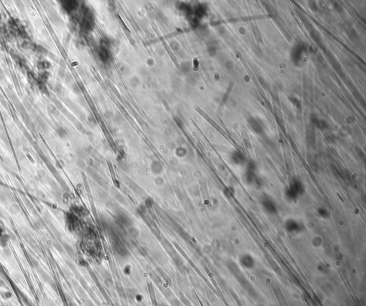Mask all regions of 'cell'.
Wrapping results in <instances>:
<instances>
[{
	"mask_svg": "<svg viewBox=\"0 0 366 306\" xmlns=\"http://www.w3.org/2000/svg\"><path fill=\"white\" fill-rule=\"evenodd\" d=\"M304 192V185L299 180L293 179L290 182L285 190V197L287 201L295 202Z\"/></svg>",
	"mask_w": 366,
	"mask_h": 306,
	"instance_id": "obj_1",
	"label": "cell"
},
{
	"mask_svg": "<svg viewBox=\"0 0 366 306\" xmlns=\"http://www.w3.org/2000/svg\"><path fill=\"white\" fill-rule=\"evenodd\" d=\"M305 47H304V43L299 44L298 45H296L293 49H292V52H291V56L292 59L295 63H298L301 58L303 57V54L305 50Z\"/></svg>",
	"mask_w": 366,
	"mask_h": 306,
	"instance_id": "obj_2",
	"label": "cell"
},
{
	"mask_svg": "<svg viewBox=\"0 0 366 306\" xmlns=\"http://www.w3.org/2000/svg\"><path fill=\"white\" fill-rule=\"evenodd\" d=\"M248 122L251 130L255 133L257 134V135H262L263 133V127H262L260 122H259L258 119L255 118V117H250L248 119Z\"/></svg>",
	"mask_w": 366,
	"mask_h": 306,
	"instance_id": "obj_3",
	"label": "cell"
},
{
	"mask_svg": "<svg viewBox=\"0 0 366 306\" xmlns=\"http://www.w3.org/2000/svg\"><path fill=\"white\" fill-rule=\"evenodd\" d=\"M260 203L261 205H262V208L264 209L266 213H268V214H275L277 213V209L275 205H274L273 202L268 198H263L262 200H260Z\"/></svg>",
	"mask_w": 366,
	"mask_h": 306,
	"instance_id": "obj_4",
	"label": "cell"
},
{
	"mask_svg": "<svg viewBox=\"0 0 366 306\" xmlns=\"http://www.w3.org/2000/svg\"><path fill=\"white\" fill-rule=\"evenodd\" d=\"M230 159H231L232 163L236 165H242L245 162L244 157L238 150H235L232 152L231 155H230Z\"/></svg>",
	"mask_w": 366,
	"mask_h": 306,
	"instance_id": "obj_5",
	"label": "cell"
},
{
	"mask_svg": "<svg viewBox=\"0 0 366 306\" xmlns=\"http://www.w3.org/2000/svg\"><path fill=\"white\" fill-rule=\"evenodd\" d=\"M243 180L245 183L247 185H252L255 180V178L252 173V170L251 167H248L245 171L244 175H243Z\"/></svg>",
	"mask_w": 366,
	"mask_h": 306,
	"instance_id": "obj_6",
	"label": "cell"
},
{
	"mask_svg": "<svg viewBox=\"0 0 366 306\" xmlns=\"http://www.w3.org/2000/svg\"><path fill=\"white\" fill-rule=\"evenodd\" d=\"M310 120H311L312 123L316 125L319 130H324L325 129H327V123L326 122V121H325L324 119H318L315 114H312L311 117H310Z\"/></svg>",
	"mask_w": 366,
	"mask_h": 306,
	"instance_id": "obj_7",
	"label": "cell"
},
{
	"mask_svg": "<svg viewBox=\"0 0 366 306\" xmlns=\"http://www.w3.org/2000/svg\"><path fill=\"white\" fill-rule=\"evenodd\" d=\"M285 224L287 228L291 231H297L302 227L301 223L293 219H288L286 221Z\"/></svg>",
	"mask_w": 366,
	"mask_h": 306,
	"instance_id": "obj_8",
	"label": "cell"
},
{
	"mask_svg": "<svg viewBox=\"0 0 366 306\" xmlns=\"http://www.w3.org/2000/svg\"><path fill=\"white\" fill-rule=\"evenodd\" d=\"M317 213H318V216L321 217V218H324V219H327V218H328L330 215V212L328 211V210L326 209L325 208H324V207H320V208L318 209Z\"/></svg>",
	"mask_w": 366,
	"mask_h": 306,
	"instance_id": "obj_9",
	"label": "cell"
},
{
	"mask_svg": "<svg viewBox=\"0 0 366 306\" xmlns=\"http://www.w3.org/2000/svg\"><path fill=\"white\" fill-rule=\"evenodd\" d=\"M227 64H228V65H227V67L228 68V69H233L234 64H233V62H231V61H227Z\"/></svg>",
	"mask_w": 366,
	"mask_h": 306,
	"instance_id": "obj_10",
	"label": "cell"
},
{
	"mask_svg": "<svg viewBox=\"0 0 366 306\" xmlns=\"http://www.w3.org/2000/svg\"><path fill=\"white\" fill-rule=\"evenodd\" d=\"M239 32H240V33H241L242 34H244L246 32V30H245V29L244 27H240V29H239Z\"/></svg>",
	"mask_w": 366,
	"mask_h": 306,
	"instance_id": "obj_11",
	"label": "cell"
},
{
	"mask_svg": "<svg viewBox=\"0 0 366 306\" xmlns=\"http://www.w3.org/2000/svg\"><path fill=\"white\" fill-rule=\"evenodd\" d=\"M1 229H0V237H1Z\"/></svg>",
	"mask_w": 366,
	"mask_h": 306,
	"instance_id": "obj_12",
	"label": "cell"
}]
</instances>
